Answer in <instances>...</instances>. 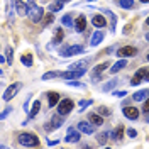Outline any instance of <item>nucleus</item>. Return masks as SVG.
<instances>
[{
	"label": "nucleus",
	"mask_w": 149,
	"mask_h": 149,
	"mask_svg": "<svg viewBox=\"0 0 149 149\" xmlns=\"http://www.w3.org/2000/svg\"><path fill=\"white\" fill-rule=\"evenodd\" d=\"M80 53H83V46H80V44H74V46H70L66 49H61V56L63 58H70V56L80 54Z\"/></svg>",
	"instance_id": "nucleus-5"
},
{
	"label": "nucleus",
	"mask_w": 149,
	"mask_h": 149,
	"mask_svg": "<svg viewBox=\"0 0 149 149\" xmlns=\"http://www.w3.org/2000/svg\"><path fill=\"white\" fill-rule=\"evenodd\" d=\"M144 81H149V70H148V73H146V76H144Z\"/></svg>",
	"instance_id": "nucleus-43"
},
{
	"label": "nucleus",
	"mask_w": 149,
	"mask_h": 149,
	"mask_svg": "<svg viewBox=\"0 0 149 149\" xmlns=\"http://www.w3.org/2000/svg\"><path fill=\"white\" fill-rule=\"evenodd\" d=\"M110 136V132H100L98 134V137H97V141H98V144H107V137Z\"/></svg>",
	"instance_id": "nucleus-26"
},
{
	"label": "nucleus",
	"mask_w": 149,
	"mask_h": 149,
	"mask_svg": "<svg viewBox=\"0 0 149 149\" xmlns=\"http://www.w3.org/2000/svg\"><path fill=\"white\" fill-rule=\"evenodd\" d=\"M88 120L92 122L93 125H102V124H103L102 117H100L98 113H90V115H88Z\"/></svg>",
	"instance_id": "nucleus-23"
},
{
	"label": "nucleus",
	"mask_w": 149,
	"mask_h": 149,
	"mask_svg": "<svg viewBox=\"0 0 149 149\" xmlns=\"http://www.w3.org/2000/svg\"><path fill=\"white\" fill-rule=\"evenodd\" d=\"M66 2H68V0H66Z\"/></svg>",
	"instance_id": "nucleus-49"
},
{
	"label": "nucleus",
	"mask_w": 149,
	"mask_h": 149,
	"mask_svg": "<svg viewBox=\"0 0 149 149\" xmlns=\"http://www.w3.org/2000/svg\"><path fill=\"white\" fill-rule=\"evenodd\" d=\"M10 110H12V109H5V110L2 112V115H0V117H2V119H5V117L10 113Z\"/></svg>",
	"instance_id": "nucleus-41"
},
{
	"label": "nucleus",
	"mask_w": 149,
	"mask_h": 149,
	"mask_svg": "<svg viewBox=\"0 0 149 149\" xmlns=\"http://www.w3.org/2000/svg\"><path fill=\"white\" fill-rule=\"evenodd\" d=\"M146 24H148V26H149V17H148V20H146Z\"/></svg>",
	"instance_id": "nucleus-46"
},
{
	"label": "nucleus",
	"mask_w": 149,
	"mask_h": 149,
	"mask_svg": "<svg viewBox=\"0 0 149 149\" xmlns=\"http://www.w3.org/2000/svg\"><path fill=\"white\" fill-rule=\"evenodd\" d=\"M86 2H93V0H86Z\"/></svg>",
	"instance_id": "nucleus-47"
},
{
	"label": "nucleus",
	"mask_w": 149,
	"mask_h": 149,
	"mask_svg": "<svg viewBox=\"0 0 149 149\" xmlns=\"http://www.w3.org/2000/svg\"><path fill=\"white\" fill-rule=\"evenodd\" d=\"M53 20H54V15H53V12H51L49 15H46V17H44V20H42V24H44V26H47V24H51Z\"/></svg>",
	"instance_id": "nucleus-34"
},
{
	"label": "nucleus",
	"mask_w": 149,
	"mask_h": 149,
	"mask_svg": "<svg viewBox=\"0 0 149 149\" xmlns=\"http://www.w3.org/2000/svg\"><path fill=\"white\" fill-rule=\"evenodd\" d=\"M127 92L125 90H120V92H113V97H117V98H122V97H125Z\"/></svg>",
	"instance_id": "nucleus-37"
},
{
	"label": "nucleus",
	"mask_w": 149,
	"mask_h": 149,
	"mask_svg": "<svg viewBox=\"0 0 149 149\" xmlns=\"http://www.w3.org/2000/svg\"><path fill=\"white\" fill-rule=\"evenodd\" d=\"M92 100H81V102H80V112H83L85 109H86V107H90V105H92Z\"/></svg>",
	"instance_id": "nucleus-33"
},
{
	"label": "nucleus",
	"mask_w": 149,
	"mask_h": 149,
	"mask_svg": "<svg viewBox=\"0 0 149 149\" xmlns=\"http://www.w3.org/2000/svg\"><path fill=\"white\" fill-rule=\"evenodd\" d=\"M58 76H61V73H58V71H47V73L42 74V80H51V78H58Z\"/></svg>",
	"instance_id": "nucleus-29"
},
{
	"label": "nucleus",
	"mask_w": 149,
	"mask_h": 149,
	"mask_svg": "<svg viewBox=\"0 0 149 149\" xmlns=\"http://www.w3.org/2000/svg\"><path fill=\"white\" fill-rule=\"evenodd\" d=\"M85 73H86V70L81 68V70H70V71H65V73H61V76H63L65 80H76V78L83 76Z\"/></svg>",
	"instance_id": "nucleus-6"
},
{
	"label": "nucleus",
	"mask_w": 149,
	"mask_h": 149,
	"mask_svg": "<svg viewBox=\"0 0 149 149\" xmlns=\"http://www.w3.org/2000/svg\"><path fill=\"white\" fill-rule=\"evenodd\" d=\"M63 5H65V0H56L53 3H49V12H58L63 9Z\"/></svg>",
	"instance_id": "nucleus-21"
},
{
	"label": "nucleus",
	"mask_w": 149,
	"mask_h": 149,
	"mask_svg": "<svg viewBox=\"0 0 149 149\" xmlns=\"http://www.w3.org/2000/svg\"><path fill=\"white\" fill-rule=\"evenodd\" d=\"M146 97H149V90H139V92L134 93V97H132V98H134L136 102H142Z\"/></svg>",
	"instance_id": "nucleus-19"
},
{
	"label": "nucleus",
	"mask_w": 149,
	"mask_h": 149,
	"mask_svg": "<svg viewBox=\"0 0 149 149\" xmlns=\"http://www.w3.org/2000/svg\"><path fill=\"white\" fill-rule=\"evenodd\" d=\"M125 65H127V61H125V59H119V61H117V63H115V65L110 68V73H112V74L119 73L122 68H125Z\"/></svg>",
	"instance_id": "nucleus-17"
},
{
	"label": "nucleus",
	"mask_w": 149,
	"mask_h": 149,
	"mask_svg": "<svg viewBox=\"0 0 149 149\" xmlns=\"http://www.w3.org/2000/svg\"><path fill=\"white\" fill-rule=\"evenodd\" d=\"M14 3H15V9H17L19 15H26L27 14V7H26V3L22 0H14Z\"/></svg>",
	"instance_id": "nucleus-16"
},
{
	"label": "nucleus",
	"mask_w": 149,
	"mask_h": 149,
	"mask_svg": "<svg viewBox=\"0 0 149 149\" xmlns=\"http://www.w3.org/2000/svg\"><path fill=\"white\" fill-rule=\"evenodd\" d=\"M74 29L78 32H83L85 29H86V19H85V15H80V17L74 20Z\"/></svg>",
	"instance_id": "nucleus-12"
},
{
	"label": "nucleus",
	"mask_w": 149,
	"mask_h": 149,
	"mask_svg": "<svg viewBox=\"0 0 149 149\" xmlns=\"http://www.w3.org/2000/svg\"><path fill=\"white\" fill-rule=\"evenodd\" d=\"M20 88H22V83H12L9 86V88H7V90H5V92H3V100H5V102H9V100H12V98H14V97H15V95H17V92L19 90H20Z\"/></svg>",
	"instance_id": "nucleus-3"
},
{
	"label": "nucleus",
	"mask_w": 149,
	"mask_h": 149,
	"mask_svg": "<svg viewBox=\"0 0 149 149\" xmlns=\"http://www.w3.org/2000/svg\"><path fill=\"white\" fill-rule=\"evenodd\" d=\"M61 22H63V26H66V27H71V26H73V20H71V15H65V17L61 19Z\"/></svg>",
	"instance_id": "nucleus-32"
},
{
	"label": "nucleus",
	"mask_w": 149,
	"mask_h": 149,
	"mask_svg": "<svg viewBox=\"0 0 149 149\" xmlns=\"http://www.w3.org/2000/svg\"><path fill=\"white\" fill-rule=\"evenodd\" d=\"M92 24L95 26V27H105V26H107V20H105L103 15H93Z\"/></svg>",
	"instance_id": "nucleus-13"
},
{
	"label": "nucleus",
	"mask_w": 149,
	"mask_h": 149,
	"mask_svg": "<svg viewBox=\"0 0 149 149\" xmlns=\"http://www.w3.org/2000/svg\"><path fill=\"white\" fill-rule=\"evenodd\" d=\"M20 61H22V65H26V66H32V56L24 54L22 58H20Z\"/></svg>",
	"instance_id": "nucleus-30"
},
{
	"label": "nucleus",
	"mask_w": 149,
	"mask_h": 149,
	"mask_svg": "<svg viewBox=\"0 0 149 149\" xmlns=\"http://www.w3.org/2000/svg\"><path fill=\"white\" fill-rule=\"evenodd\" d=\"M146 41H148V42H149V32H148V34H146Z\"/></svg>",
	"instance_id": "nucleus-44"
},
{
	"label": "nucleus",
	"mask_w": 149,
	"mask_h": 149,
	"mask_svg": "<svg viewBox=\"0 0 149 149\" xmlns=\"http://www.w3.org/2000/svg\"><path fill=\"white\" fill-rule=\"evenodd\" d=\"M27 15L32 22H39L44 15V10L41 9L34 0H27Z\"/></svg>",
	"instance_id": "nucleus-1"
},
{
	"label": "nucleus",
	"mask_w": 149,
	"mask_h": 149,
	"mask_svg": "<svg viewBox=\"0 0 149 149\" xmlns=\"http://www.w3.org/2000/svg\"><path fill=\"white\" fill-rule=\"evenodd\" d=\"M63 115L61 113H58V115H54L53 119H51V124H53V129H58V127H61V124H63V119H61Z\"/></svg>",
	"instance_id": "nucleus-24"
},
{
	"label": "nucleus",
	"mask_w": 149,
	"mask_h": 149,
	"mask_svg": "<svg viewBox=\"0 0 149 149\" xmlns=\"http://www.w3.org/2000/svg\"><path fill=\"white\" fill-rule=\"evenodd\" d=\"M127 136H129V137H132V139H134V137L137 136V130H136V129H127Z\"/></svg>",
	"instance_id": "nucleus-38"
},
{
	"label": "nucleus",
	"mask_w": 149,
	"mask_h": 149,
	"mask_svg": "<svg viewBox=\"0 0 149 149\" xmlns=\"http://www.w3.org/2000/svg\"><path fill=\"white\" fill-rule=\"evenodd\" d=\"M107 14H109V15H110V19H112V31H115V22H117V17L112 14L110 10H107Z\"/></svg>",
	"instance_id": "nucleus-36"
},
{
	"label": "nucleus",
	"mask_w": 149,
	"mask_h": 149,
	"mask_svg": "<svg viewBox=\"0 0 149 149\" xmlns=\"http://www.w3.org/2000/svg\"><path fill=\"white\" fill-rule=\"evenodd\" d=\"M142 112H146V113L149 112V98L146 100V102H144V107H142Z\"/></svg>",
	"instance_id": "nucleus-40"
},
{
	"label": "nucleus",
	"mask_w": 149,
	"mask_h": 149,
	"mask_svg": "<svg viewBox=\"0 0 149 149\" xmlns=\"http://www.w3.org/2000/svg\"><path fill=\"white\" fill-rule=\"evenodd\" d=\"M80 137H81V136H80V130L70 129V130H68V134H66L65 141H66V142H78Z\"/></svg>",
	"instance_id": "nucleus-11"
},
{
	"label": "nucleus",
	"mask_w": 149,
	"mask_h": 149,
	"mask_svg": "<svg viewBox=\"0 0 149 149\" xmlns=\"http://www.w3.org/2000/svg\"><path fill=\"white\" fill-rule=\"evenodd\" d=\"M56 144H58L56 141H47V146H56Z\"/></svg>",
	"instance_id": "nucleus-42"
},
{
	"label": "nucleus",
	"mask_w": 149,
	"mask_h": 149,
	"mask_svg": "<svg viewBox=\"0 0 149 149\" xmlns=\"http://www.w3.org/2000/svg\"><path fill=\"white\" fill-rule=\"evenodd\" d=\"M149 68H139L137 70V73L132 76V80H130V85L132 86H137V85H141V81L144 80V76H146V73H148Z\"/></svg>",
	"instance_id": "nucleus-7"
},
{
	"label": "nucleus",
	"mask_w": 149,
	"mask_h": 149,
	"mask_svg": "<svg viewBox=\"0 0 149 149\" xmlns=\"http://www.w3.org/2000/svg\"><path fill=\"white\" fill-rule=\"evenodd\" d=\"M141 2H142V3H149V0H141Z\"/></svg>",
	"instance_id": "nucleus-45"
},
{
	"label": "nucleus",
	"mask_w": 149,
	"mask_h": 149,
	"mask_svg": "<svg viewBox=\"0 0 149 149\" xmlns=\"http://www.w3.org/2000/svg\"><path fill=\"white\" fill-rule=\"evenodd\" d=\"M68 85H71V86H81V88H85V85H81L80 81H76V80H70V83Z\"/></svg>",
	"instance_id": "nucleus-39"
},
{
	"label": "nucleus",
	"mask_w": 149,
	"mask_h": 149,
	"mask_svg": "<svg viewBox=\"0 0 149 149\" xmlns=\"http://www.w3.org/2000/svg\"><path fill=\"white\" fill-rule=\"evenodd\" d=\"M134 54H137V49L132 46H125L119 49V56H134Z\"/></svg>",
	"instance_id": "nucleus-14"
},
{
	"label": "nucleus",
	"mask_w": 149,
	"mask_h": 149,
	"mask_svg": "<svg viewBox=\"0 0 149 149\" xmlns=\"http://www.w3.org/2000/svg\"><path fill=\"white\" fill-rule=\"evenodd\" d=\"M7 63H9V65H12V61H14V49H12V47H7Z\"/></svg>",
	"instance_id": "nucleus-31"
},
{
	"label": "nucleus",
	"mask_w": 149,
	"mask_h": 149,
	"mask_svg": "<svg viewBox=\"0 0 149 149\" xmlns=\"http://www.w3.org/2000/svg\"><path fill=\"white\" fill-rule=\"evenodd\" d=\"M124 115L130 119V120H136V119H139V110L136 109V107H124Z\"/></svg>",
	"instance_id": "nucleus-9"
},
{
	"label": "nucleus",
	"mask_w": 149,
	"mask_h": 149,
	"mask_svg": "<svg viewBox=\"0 0 149 149\" xmlns=\"http://www.w3.org/2000/svg\"><path fill=\"white\" fill-rule=\"evenodd\" d=\"M71 110H73V102L70 98H65V100H61V102L58 103V113H61L63 117L68 115Z\"/></svg>",
	"instance_id": "nucleus-4"
},
{
	"label": "nucleus",
	"mask_w": 149,
	"mask_h": 149,
	"mask_svg": "<svg viewBox=\"0 0 149 149\" xmlns=\"http://www.w3.org/2000/svg\"><path fill=\"white\" fill-rule=\"evenodd\" d=\"M117 83H119L117 80H110V81H107V83L102 86V90H103V92H109V90H112V88H113Z\"/></svg>",
	"instance_id": "nucleus-28"
},
{
	"label": "nucleus",
	"mask_w": 149,
	"mask_h": 149,
	"mask_svg": "<svg viewBox=\"0 0 149 149\" xmlns=\"http://www.w3.org/2000/svg\"><path fill=\"white\" fill-rule=\"evenodd\" d=\"M102 39H103V32L102 31H97V32H93V36H92V46H98L100 42H102Z\"/></svg>",
	"instance_id": "nucleus-18"
},
{
	"label": "nucleus",
	"mask_w": 149,
	"mask_h": 149,
	"mask_svg": "<svg viewBox=\"0 0 149 149\" xmlns=\"http://www.w3.org/2000/svg\"><path fill=\"white\" fill-rule=\"evenodd\" d=\"M122 134H124V129H122V125H119V127H117V129H113L110 132V137L113 141H120L122 139Z\"/></svg>",
	"instance_id": "nucleus-22"
},
{
	"label": "nucleus",
	"mask_w": 149,
	"mask_h": 149,
	"mask_svg": "<svg viewBox=\"0 0 149 149\" xmlns=\"http://www.w3.org/2000/svg\"><path fill=\"white\" fill-rule=\"evenodd\" d=\"M97 125H93L92 122H80L78 125H76V129L80 130V132H83V134H93V130H95Z\"/></svg>",
	"instance_id": "nucleus-8"
},
{
	"label": "nucleus",
	"mask_w": 149,
	"mask_h": 149,
	"mask_svg": "<svg viewBox=\"0 0 149 149\" xmlns=\"http://www.w3.org/2000/svg\"><path fill=\"white\" fill-rule=\"evenodd\" d=\"M107 68H109V63H107V61H105V63H102V65H98V66H95V68H93L92 80H100V74H102Z\"/></svg>",
	"instance_id": "nucleus-10"
},
{
	"label": "nucleus",
	"mask_w": 149,
	"mask_h": 149,
	"mask_svg": "<svg viewBox=\"0 0 149 149\" xmlns=\"http://www.w3.org/2000/svg\"><path fill=\"white\" fill-rule=\"evenodd\" d=\"M39 110H41V102H39V100H36V102L32 103V109L29 110V117H31V119H34L37 113H39Z\"/></svg>",
	"instance_id": "nucleus-20"
},
{
	"label": "nucleus",
	"mask_w": 149,
	"mask_h": 149,
	"mask_svg": "<svg viewBox=\"0 0 149 149\" xmlns=\"http://www.w3.org/2000/svg\"><path fill=\"white\" fill-rule=\"evenodd\" d=\"M47 100H49V107H54L59 103V93L58 92H49L47 93Z\"/></svg>",
	"instance_id": "nucleus-15"
},
{
	"label": "nucleus",
	"mask_w": 149,
	"mask_h": 149,
	"mask_svg": "<svg viewBox=\"0 0 149 149\" xmlns=\"http://www.w3.org/2000/svg\"><path fill=\"white\" fill-rule=\"evenodd\" d=\"M17 141H19L20 146H26V148H36V146H39V137H36V136L31 134V132L19 134Z\"/></svg>",
	"instance_id": "nucleus-2"
},
{
	"label": "nucleus",
	"mask_w": 149,
	"mask_h": 149,
	"mask_svg": "<svg viewBox=\"0 0 149 149\" xmlns=\"http://www.w3.org/2000/svg\"><path fill=\"white\" fill-rule=\"evenodd\" d=\"M63 37H65L63 29H56V36H54V39H53V44H59V42L63 41Z\"/></svg>",
	"instance_id": "nucleus-25"
},
{
	"label": "nucleus",
	"mask_w": 149,
	"mask_h": 149,
	"mask_svg": "<svg viewBox=\"0 0 149 149\" xmlns=\"http://www.w3.org/2000/svg\"><path fill=\"white\" fill-rule=\"evenodd\" d=\"M148 61H149V54H148Z\"/></svg>",
	"instance_id": "nucleus-48"
},
{
	"label": "nucleus",
	"mask_w": 149,
	"mask_h": 149,
	"mask_svg": "<svg viewBox=\"0 0 149 149\" xmlns=\"http://www.w3.org/2000/svg\"><path fill=\"white\" fill-rule=\"evenodd\" d=\"M119 5L122 9H132L134 7V0H119Z\"/></svg>",
	"instance_id": "nucleus-27"
},
{
	"label": "nucleus",
	"mask_w": 149,
	"mask_h": 149,
	"mask_svg": "<svg viewBox=\"0 0 149 149\" xmlns=\"http://www.w3.org/2000/svg\"><path fill=\"white\" fill-rule=\"evenodd\" d=\"M98 113L100 115H110V109L109 107H98Z\"/></svg>",
	"instance_id": "nucleus-35"
}]
</instances>
